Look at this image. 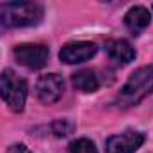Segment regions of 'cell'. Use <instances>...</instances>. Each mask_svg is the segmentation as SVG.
I'll return each instance as SVG.
<instances>
[{"mask_svg": "<svg viewBox=\"0 0 153 153\" xmlns=\"http://www.w3.org/2000/svg\"><path fill=\"white\" fill-rule=\"evenodd\" d=\"M43 20V7L32 0H7L0 7V23L7 29L34 27Z\"/></svg>", "mask_w": 153, "mask_h": 153, "instance_id": "6da1fadb", "label": "cell"}, {"mask_svg": "<svg viewBox=\"0 0 153 153\" xmlns=\"http://www.w3.org/2000/svg\"><path fill=\"white\" fill-rule=\"evenodd\" d=\"M152 91H153V64H148V66H143V68L135 70L128 76L126 84L121 87V91L116 98V105L119 109L134 107L139 102H143Z\"/></svg>", "mask_w": 153, "mask_h": 153, "instance_id": "7a4b0ae2", "label": "cell"}, {"mask_svg": "<svg viewBox=\"0 0 153 153\" xmlns=\"http://www.w3.org/2000/svg\"><path fill=\"white\" fill-rule=\"evenodd\" d=\"M27 82L18 76L13 70H4L0 73V98L13 112H22L27 102Z\"/></svg>", "mask_w": 153, "mask_h": 153, "instance_id": "3957f363", "label": "cell"}, {"mask_svg": "<svg viewBox=\"0 0 153 153\" xmlns=\"http://www.w3.org/2000/svg\"><path fill=\"white\" fill-rule=\"evenodd\" d=\"M50 57V50L45 45H38V43H23L18 45L14 48V59L29 68V70H41L46 66Z\"/></svg>", "mask_w": 153, "mask_h": 153, "instance_id": "277c9868", "label": "cell"}, {"mask_svg": "<svg viewBox=\"0 0 153 153\" xmlns=\"http://www.w3.org/2000/svg\"><path fill=\"white\" fill-rule=\"evenodd\" d=\"M144 143V134L137 130H126L125 134L112 135L105 143V153H135Z\"/></svg>", "mask_w": 153, "mask_h": 153, "instance_id": "5b68a950", "label": "cell"}, {"mask_svg": "<svg viewBox=\"0 0 153 153\" xmlns=\"http://www.w3.org/2000/svg\"><path fill=\"white\" fill-rule=\"evenodd\" d=\"M36 93H38V98L46 105L59 102L62 93H64L62 76L57 75V73H48V75L39 76L38 84H36Z\"/></svg>", "mask_w": 153, "mask_h": 153, "instance_id": "8992f818", "label": "cell"}, {"mask_svg": "<svg viewBox=\"0 0 153 153\" xmlns=\"http://www.w3.org/2000/svg\"><path fill=\"white\" fill-rule=\"evenodd\" d=\"M98 52V46L91 41H75V43H68L61 48L59 57L62 62L66 64H80L85 62L89 59H93Z\"/></svg>", "mask_w": 153, "mask_h": 153, "instance_id": "52a82bcc", "label": "cell"}, {"mask_svg": "<svg viewBox=\"0 0 153 153\" xmlns=\"http://www.w3.org/2000/svg\"><path fill=\"white\" fill-rule=\"evenodd\" d=\"M150 22H152L150 11L146 7H141V5L128 9V13L125 14V25L134 36H139L144 29H148Z\"/></svg>", "mask_w": 153, "mask_h": 153, "instance_id": "ba28073f", "label": "cell"}, {"mask_svg": "<svg viewBox=\"0 0 153 153\" xmlns=\"http://www.w3.org/2000/svg\"><path fill=\"white\" fill-rule=\"evenodd\" d=\"M105 50L109 53L111 59H114L121 64H128L135 59V50L132 48V45L125 39H112L105 45Z\"/></svg>", "mask_w": 153, "mask_h": 153, "instance_id": "9c48e42d", "label": "cell"}, {"mask_svg": "<svg viewBox=\"0 0 153 153\" xmlns=\"http://www.w3.org/2000/svg\"><path fill=\"white\" fill-rule=\"evenodd\" d=\"M71 82L82 93H94L100 87V80H98V76L93 70H80V71L73 73Z\"/></svg>", "mask_w": 153, "mask_h": 153, "instance_id": "30bf717a", "label": "cell"}, {"mask_svg": "<svg viewBox=\"0 0 153 153\" xmlns=\"http://www.w3.org/2000/svg\"><path fill=\"white\" fill-rule=\"evenodd\" d=\"M70 153H98L96 146L89 139H76L70 144Z\"/></svg>", "mask_w": 153, "mask_h": 153, "instance_id": "8fae6325", "label": "cell"}, {"mask_svg": "<svg viewBox=\"0 0 153 153\" xmlns=\"http://www.w3.org/2000/svg\"><path fill=\"white\" fill-rule=\"evenodd\" d=\"M73 130H75V125L70 119H59V121L52 123V132L57 137H66V135L73 134Z\"/></svg>", "mask_w": 153, "mask_h": 153, "instance_id": "7c38bea8", "label": "cell"}, {"mask_svg": "<svg viewBox=\"0 0 153 153\" xmlns=\"http://www.w3.org/2000/svg\"><path fill=\"white\" fill-rule=\"evenodd\" d=\"M5 153H32L25 144H13L11 148H7V152Z\"/></svg>", "mask_w": 153, "mask_h": 153, "instance_id": "4fadbf2b", "label": "cell"}]
</instances>
